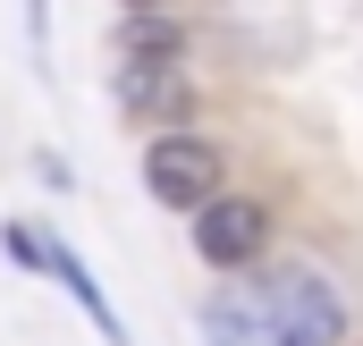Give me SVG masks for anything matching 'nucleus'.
I'll return each mask as SVG.
<instances>
[{
  "label": "nucleus",
  "instance_id": "f257e3e1",
  "mask_svg": "<svg viewBox=\"0 0 363 346\" xmlns=\"http://www.w3.org/2000/svg\"><path fill=\"white\" fill-rule=\"evenodd\" d=\"M211 346H347V304L321 270H271L254 287H220L203 304Z\"/></svg>",
  "mask_w": 363,
  "mask_h": 346
},
{
  "label": "nucleus",
  "instance_id": "f03ea898",
  "mask_svg": "<svg viewBox=\"0 0 363 346\" xmlns=\"http://www.w3.org/2000/svg\"><path fill=\"white\" fill-rule=\"evenodd\" d=\"M144 186H152V203H169V211H203L211 194H220V144H203V135H152L144 144Z\"/></svg>",
  "mask_w": 363,
  "mask_h": 346
},
{
  "label": "nucleus",
  "instance_id": "7ed1b4c3",
  "mask_svg": "<svg viewBox=\"0 0 363 346\" xmlns=\"http://www.w3.org/2000/svg\"><path fill=\"white\" fill-rule=\"evenodd\" d=\"M262 245H271V211L254 194H211L194 211V254L211 270H245V262H262Z\"/></svg>",
  "mask_w": 363,
  "mask_h": 346
},
{
  "label": "nucleus",
  "instance_id": "20e7f679",
  "mask_svg": "<svg viewBox=\"0 0 363 346\" xmlns=\"http://www.w3.org/2000/svg\"><path fill=\"white\" fill-rule=\"evenodd\" d=\"M127 118H144V127H161V135H178V118L194 110V85H186L178 68H144V60H127Z\"/></svg>",
  "mask_w": 363,
  "mask_h": 346
},
{
  "label": "nucleus",
  "instance_id": "39448f33",
  "mask_svg": "<svg viewBox=\"0 0 363 346\" xmlns=\"http://www.w3.org/2000/svg\"><path fill=\"white\" fill-rule=\"evenodd\" d=\"M51 279H60V287H68V296L85 304V321H93V330H101V338L118 346V313H110V296L93 287V270H85L77 254H68V245H51Z\"/></svg>",
  "mask_w": 363,
  "mask_h": 346
},
{
  "label": "nucleus",
  "instance_id": "423d86ee",
  "mask_svg": "<svg viewBox=\"0 0 363 346\" xmlns=\"http://www.w3.org/2000/svg\"><path fill=\"white\" fill-rule=\"evenodd\" d=\"M118 51H127V60H144V68H178V34H169L161 17H135V26L118 34Z\"/></svg>",
  "mask_w": 363,
  "mask_h": 346
},
{
  "label": "nucleus",
  "instance_id": "0eeeda50",
  "mask_svg": "<svg viewBox=\"0 0 363 346\" xmlns=\"http://www.w3.org/2000/svg\"><path fill=\"white\" fill-rule=\"evenodd\" d=\"M9 254L26 262V270H51V245H43V237H34V228H9Z\"/></svg>",
  "mask_w": 363,
  "mask_h": 346
},
{
  "label": "nucleus",
  "instance_id": "6e6552de",
  "mask_svg": "<svg viewBox=\"0 0 363 346\" xmlns=\"http://www.w3.org/2000/svg\"><path fill=\"white\" fill-rule=\"evenodd\" d=\"M127 9H152V0H127Z\"/></svg>",
  "mask_w": 363,
  "mask_h": 346
}]
</instances>
